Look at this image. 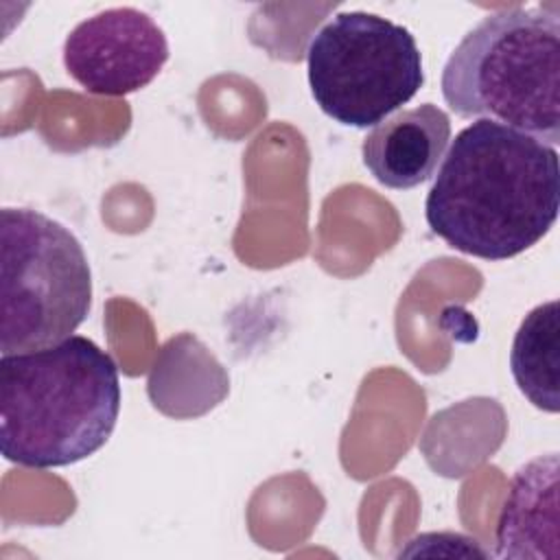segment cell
I'll return each instance as SVG.
<instances>
[{"instance_id": "obj_3", "label": "cell", "mask_w": 560, "mask_h": 560, "mask_svg": "<svg viewBox=\"0 0 560 560\" xmlns=\"http://www.w3.org/2000/svg\"><path fill=\"white\" fill-rule=\"evenodd\" d=\"M442 96L462 118L492 120L549 147L560 142V15L556 7L488 13L455 46Z\"/></svg>"}, {"instance_id": "obj_9", "label": "cell", "mask_w": 560, "mask_h": 560, "mask_svg": "<svg viewBox=\"0 0 560 560\" xmlns=\"http://www.w3.org/2000/svg\"><path fill=\"white\" fill-rule=\"evenodd\" d=\"M521 394L547 413L560 409V313L558 300L532 308L521 322L510 352Z\"/></svg>"}, {"instance_id": "obj_7", "label": "cell", "mask_w": 560, "mask_h": 560, "mask_svg": "<svg viewBox=\"0 0 560 560\" xmlns=\"http://www.w3.org/2000/svg\"><path fill=\"white\" fill-rule=\"evenodd\" d=\"M448 140V114L433 103H422L378 122L363 138L361 155L378 184L407 190L435 173Z\"/></svg>"}, {"instance_id": "obj_8", "label": "cell", "mask_w": 560, "mask_h": 560, "mask_svg": "<svg viewBox=\"0 0 560 560\" xmlns=\"http://www.w3.org/2000/svg\"><path fill=\"white\" fill-rule=\"evenodd\" d=\"M558 472V453L538 455L514 472L497 523L499 558H560Z\"/></svg>"}, {"instance_id": "obj_4", "label": "cell", "mask_w": 560, "mask_h": 560, "mask_svg": "<svg viewBox=\"0 0 560 560\" xmlns=\"http://www.w3.org/2000/svg\"><path fill=\"white\" fill-rule=\"evenodd\" d=\"M92 271L83 245L31 208L0 210V352L42 350L85 322Z\"/></svg>"}, {"instance_id": "obj_6", "label": "cell", "mask_w": 560, "mask_h": 560, "mask_svg": "<svg viewBox=\"0 0 560 560\" xmlns=\"http://www.w3.org/2000/svg\"><path fill=\"white\" fill-rule=\"evenodd\" d=\"M168 59L158 22L133 7H114L79 22L63 42L68 74L90 94L125 96L147 88Z\"/></svg>"}, {"instance_id": "obj_1", "label": "cell", "mask_w": 560, "mask_h": 560, "mask_svg": "<svg viewBox=\"0 0 560 560\" xmlns=\"http://www.w3.org/2000/svg\"><path fill=\"white\" fill-rule=\"evenodd\" d=\"M558 210L556 147L483 118L455 136L424 201L433 234L483 260H508L536 245Z\"/></svg>"}, {"instance_id": "obj_5", "label": "cell", "mask_w": 560, "mask_h": 560, "mask_svg": "<svg viewBox=\"0 0 560 560\" xmlns=\"http://www.w3.org/2000/svg\"><path fill=\"white\" fill-rule=\"evenodd\" d=\"M308 85L319 109L346 127H376L424 83L409 28L368 11L332 15L308 42Z\"/></svg>"}, {"instance_id": "obj_2", "label": "cell", "mask_w": 560, "mask_h": 560, "mask_svg": "<svg viewBox=\"0 0 560 560\" xmlns=\"http://www.w3.org/2000/svg\"><path fill=\"white\" fill-rule=\"evenodd\" d=\"M120 413L116 361L88 337L2 354L0 451L26 468L77 464L105 446Z\"/></svg>"}]
</instances>
